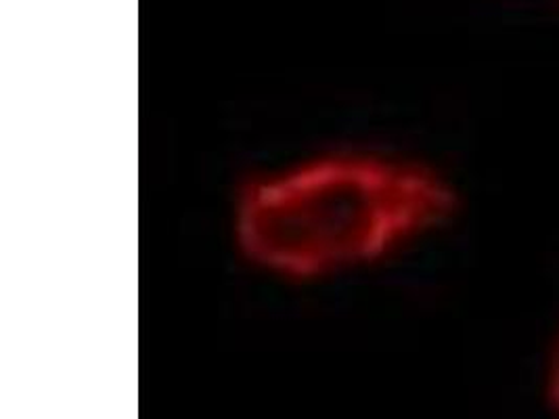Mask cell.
<instances>
[{"label":"cell","instance_id":"obj_1","mask_svg":"<svg viewBox=\"0 0 559 419\" xmlns=\"http://www.w3.org/2000/svg\"><path fill=\"white\" fill-rule=\"evenodd\" d=\"M455 212V187L430 164L337 147L246 179L230 206V236L258 273L321 284L405 254L444 229Z\"/></svg>","mask_w":559,"mask_h":419},{"label":"cell","instance_id":"obj_2","mask_svg":"<svg viewBox=\"0 0 559 419\" xmlns=\"http://www.w3.org/2000/svg\"><path fill=\"white\" fill-rule=\"evenodd\" d=\"M545 388L554 411L559 416V332L556 340L549 348L547 355V367H545Z\"/></svg>","mask_w":559,"mask_h":419}]
</instances>
